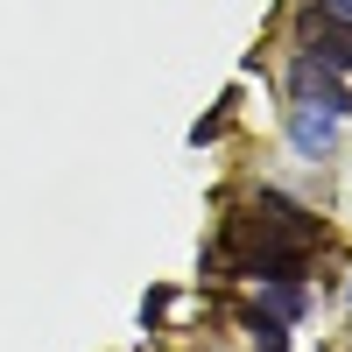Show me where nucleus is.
Returning <instances> with one entry per match:
<instances>
[{
	"label": "nucleus",
	"mask_w": 352,
	"mask_h": 352,
	"mask_svg": "<svg viewBox=\"0 0 352 352\" xmlns=\"http://www.w3.org/2000/svg\"><path fill=\"white\" fill-rule=\"evenodd\" d=\"M324 240L331 232H324V219H317L303 197H289L282 184H247L240 197H226L212 247L197 254V275L219 282V268L232 254H261V247H310V254H324Z\"/></svg>",
	"instance_id": "1"
},
{
	"label": "nucleus",
	"mask_w": 352,
	"mask_h": 352,
	"mask_svg": "<svg viewBox=\"0 0 352 352\" xmlns=\"http://www.w3.org/2000/svg\"><path fill=\"white\" fill-rule=\"evenodd\" d=\"M289 50L310 56V64H324L338 78H352V21L331 14V8H317V0H289Z\"/></svg>",
	"instance_id": "2"
},
{
	"label": "nucleus",
	"mask_w": 352,
	"mask_h": 352,
	"mask_svg": "<svg viewBox=\"0 0 352 352\" xmlns=\"http://www.w3.org/2000/svg\"><path fill=\"white\" fill-rule=\"evenodd\" d=\"M282 106H310V113H331V120L352 127V85L324 64H310V56H296V50L282 64Z\"/></svg>",
	"instance_id": "3"
},
{
	"label": "nucleus",
	"mask_w": 352,
	"mask_h": 352,
	"mask_svg": "<svg viewBox=\"0 0 352 352\" xmlns=\"http://www.w3.org/2000/svg\"><path fill=\"white\" fill-rule=\"evenodd\" d=\"M282 134H289V148H296V162H331L345 148V120L310 113V106H282Z\"/></svg>",
	"instance_id": "4"
},
{
	"label": "nucleus",
	"mask_w": 352,
	"mask_h": 352,
	"mask_svg": "<svg viewBox=\"0 0 352 352\" xmlns=\"http://www.w3.org/2000/svg\"><path fill=\"white\" fill-rule=\"evenodd\" d=\"M247 303H254V310H268V317H282V324L296 331L303 317H310V282H261Z\"/></svg>",
	"instance_id": "5"
},
{
	"label": "nucleus",
	"mask_w": 352,
	"mask_h": 352,
	"mask_svg": "<svg viewBox=\"0 0 352 352\" xmlns=\"http://www.w3.org/2000/svg\"><path fill=\"white\" fill-rule=\"evenodd\" d=\"M232 120H240V92H226V99H219L212 113H204V120H197L184 141H190V148H219V141L232 134Z\"/></svg>",
	"instance_id": "6"
},
{
	"label": "nucleus",
	"mask_w": 352,
	"mask_h": 352,
	"mask_svg": "<svg viewBox=\"0 0 352 352\" xmlns=\"http://www.w3.org/2000/svg\"><path fill=\"white\" fill-rule=\"evenodd\" d=\"M169 303H176V289H148V296H141V310H134V324L148 331V338H162V324H169Z\"/></svg>",
	"instance_id": "7"
},
{
	"label": "nucleus",
	"mask_w": 352,
	"mask_h": 352,
	"mask_svg": "<svg viewBox=\"0 0 352 352\" xmlns=\"http://www.w3.org/2000/svg\"><path fill=\"white\" fill-rule=\"evenodd\" d=\"M317 8H331V14H345V21H352V0H317Z\"/></svg>",
	"instance_id": "8"
},
{
	"label": "nucleus",
	"mask_w": 352,
	"mask_h": 352,
	"mask_svg": "<svg viewBox=\"0 0 352 352\" xmlns=\"http://www.w3.org/2000/svg\"><path fill=\"white\" fill-rule=\"evenodd\" d=\"M345 310H352V275H345Z\"/></svg>",
	"instance_id": "9"
}]
</instances>
